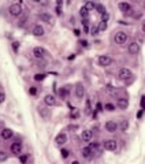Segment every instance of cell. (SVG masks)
I'll return each instance as SVG.
<instances>
[{
    "mask_svg": "<svg viewBox=\"0 0 145 164\" xmlns=\"http://www.w3.org/2000/svg\"><path fill=\"white\" fill-rule=\"evenodd\" d=\"M10 15L11 17H21L22 13H23V8H22L21 4H18V3H15V4H11L10 6Z\"/></svg>",
    "mask_w": 145,
    "mask_h": 164,
    "instance_id": "1",
    "label": "cell"
},
{
    "mask_svg": "<svg viewBox=\"0 0 145 164\" xmlns=\"http://www.w3.org/2000/svg\"><path fill=\"white\" fill-rule=\"evenodd\" d=\"M103 148H104L106 151H116L118 144H116L115 139H107V141H104V144H103Z\"/></svg>",
    "mask_w": 145,
    "mask_h": 164,
    "instance_id": "2",
    "label": "cell"
},
{
    "mask_svg": "<svg viewBox=\"0 0 145 164\" xmlns=\"http://www.w3.org/2000/svg\"><path fill=\"white\" fill-rule=\"evenodd\" d=\"M33 55L36 59H43L44 56L47 55V51L44 49L43 46H34L33 48Z\"/></svg>",
    "mask_w": 145,
    "mask_h": 164,
    "instance_id": "3",
    "label": "cell"
},
{
    "mask_svg": "<svg viewBox=\"0 0 145 164\" xmlns=\"http://www.w3.org/2000/svg\"><path fill=\"white\" fill-rule=\"evenodd\" d=\"M111 63H112V59L108 55H101V56H99V64H100V66L107 67V66H111Z\"/></svg>",
    "mask_w": 145,
    "mask_h": 164,
    "instance_id": "4",
    "label": "cell"
},
{
    "mask_svg": "<svg viewBox=\"0 0 145 164\" xmlns=\"http://www.w3.org/2000/svg\"><path fill=\"white\" fill-rule=\"evenodd\" d=\"M115 41H116V44L123 45L125 42L127 41V34L125 33V32H118V33L115 34Z\"/></svg>",
    "mask_w": 145,
    "mask_h": 164,
    "instance_id": "5",
    "label": "cell"
},
{
    "mask_svg": "<svg viewBox=\"0 0 145 164\" xmlns=\"http://www.w3.org/2000/svg\"><path fill=\"white\" fill-rule=\"evenodd\" d=\"M39 114L44 120H48L51 118V109H48L47 107H39Z\"/></svg>",
    "mask_w": 145,
    "mask_h": 164,
    "instance_id": "6",
    "label": "cell"
},
{
    "mask_svg": "<svg viewBox=\"0 0 145 164\" xmlns=\"http://www.w3.org/2000/svg\"><path fill=\"white\" fill-rule=\"evenodd\" d=\"M44 103L48 107H55V105H58V101H56L53 94H47V96L44 97Z\"/></svg>",
    "mask_w": 145,
    "mask_h": 164,
    "instance_id": "7",
    "label": "cell"
},
{
    "mask_svg": "<svg viewBox=\"0 0 145 164\" xmlns=\"http://www.w3.org/2000/svg\"><path fill=\"white\" fill-rule=\"evenodd\" d=\"M75 96H77L78 100L84 99V96H85V88H84V85L82 84L75 85Z\"/></svg>",
    "mask_w": 145,
    "mask_h": 164,
    "instance_id": "8",
    "label": "cell"
},
{
    "mask_svg": "<svg viewBox=\"0 0 145 164\" xmlns=\"http://www.w3.org/2000/svg\"><path fill=\"white\" fill-rule=\"evenodd\" d=\"M118 77H119V80L126 81L127 78H130V77H132V71H130L129 68H120L119 72H118Z\"/></svg>",
    "mask_w": 145,
    "mask_h": 164,
    "instance_id": "9",
    "label": "cell"
},
{
    "mask_svg": "<svg viewBox=\"0 0 145 164\" xmlns=\"http://www.w3.org/2000/svg\"><path fill=\"white\" fill-rule=\"evenodd\" d=\"M118 129H119V126H118V123L114 122V120H108V122L106 123V130L108 131V133H115Z\"/></svg>",
    "mask_w": 145,
    "mask_h": 164,
    "instance_id": "10",
    "label": "cell"
},
{
    "mask_svg": "<svg viewBox=\"0 0 145 164\" xmlns=\"http://www.w3.org/2000/svg\"><path fill=\"white\" fill-rule=\"evenodd\" d=\"M127 51H129V53L130 55H137L138 52H140V44L138 42H132V44H129V48H127Z\"/></svg>",
    "mask_w": 145,
    "mask_h": 164,
    "instance_id": "11",
    "label": "cell"
},
{
    "mask_svg": "<svg viewBox=\"0 0 145 164\" xmlns=\"http://www.w3.org/2000/svg\"><path fill=\"white\" fill-rule=\"evenodd\" d=\"M10 149H11V152H13L14 155H19V153L22 152V144L19 142V141H15V142L11 145Z\"/></svg>",
    "mask_w": 145,
    "mask_h": 164,
    "instance_id": "12",
    "label": "cell"
},
{
    "mask_svg": "<svg viewBox=\"0 0 145 164\" xmlns=\"http://www.w3.org/2000/svg\"><path fill=\"white\" fill-rule=\"evenodd\" d=\"M32 33H33L36 37H43L45 32H44V27L41 25H36L33 27V32H32Z\"/></svg>",
    "mask_w": 145,
    "mask_h": 164,
    "instance_id": "13",
    "label": "cell"
},
{
    "mask_svg": "<svg viewBox=\"0 0 145 164\" xmlns=\"http://www.w3.org/2000/svg\"><path fill=\"white\" fill-rule=\"evenodd\" d=\"M55 142L58 144V145H63V144L67 142V135L64 134V133H60V134L56 135L55 138Z\"/></svg>",
    "mask_w": 145,
    "mask_h": 164,
    "instance_id": "14",
    "label": "cell"
},
{
    "mask_svg": "<svg viewBox=\"0 0 145 164\" xmlns=\"http://www.w3.org/2000/svg\"><path fill=\"white\" fill-rule=\"evenodd\" d=\"M39 18H40V21H41V22H45V23H49V25H51L52 21H53V18H52L49 14H47V13L40 14Z\"/></svg>",
    "mask_w": 145,
    "mask_h": 164,
    "instance_id": "15",
    "label": "cell"
},
{
    "mask_svg": "<svg viewBox=\"0 0 145 164\" xmlns=\"http://www.w3.org/2000/svg\"><path fill=\"white\" fill-rule=\"evenodd\" d=\"M92 131L90 130H84L82 131V134H81V138H82V141L84 142H89L90 139H92Z\"/></svg>",
    "mask_w": 145,
    "mask_h": 164,
    "instance_id": "16",
    "label": "cell"
},
{
    "mask_svg": "<svg viewBox=\"0 0 145 164\" xmlns=\"http://www.w3.org/2000/svg\"><path fill=\"white\" fill-rule=\"evenodd\" d=\"M14 135V131L11 130V129H3V131H1V137H3V139H10L11 137Z\"/></svg>",
    "mask_w": 145,
    "mask_h": 164,
    "instance_id": "17",
    "label": "cell"
},
{
    "mask_svg": "<svg viewBox=\"0 0 145 164\" xmlns=\"http://www.w3.org/2000/svg\"><path fill=\"white\" fill-rule=\"evenodd\" d=\"M116 105H118L120 109H126L129 107V100H127V99H118Z\"/></svg>",
    "mask_w": 145,
    "mask_h": 164,
    "instance_id": "18",
    "label": "cell"
},
{
    "mask_svg": "<svg viewBox=\"0 0 145 164\" xmlns=\"http://www.w3.org/2000/svg\"><path fill=\"white\" fill-rule=\"evenodd\" d=\"M81 155H82V157H84V159H90V157H92V151H90V148L89 146L82 148Z\"/></svg>",
    "mask_w": 145,
    "mask_h": 164,
    "instance_id": "19",
    "label": "cell"
},
{
    "mask_svg": "<svg viewBox=\"0 0 145 164\" xmlns=\"http://www.w3.org/2000/svg\"><path fill=\"white\" fill-rule=\"evenodd\" d=\"M118 7H119V10H120V11H123V13H127V11H130V10H132V6L129 4V3H125V1L119 3V4H118Z\"/></svg>",
    "mask_w": 145,
    "mask_h": 164,
    "instance_id": "20",
    "label": "cell"
},
{
    "mask_svg": "<svg viewBox=\"0 0 145 164\" xmlns=\"http://www.w3.org/2000/svg\"><path fill=\"white\" fill-rule=\"evenodd\" d=\"M80 14H81L82 18H88V15H89V10L84 6V7H81V10H80Z\"/></svg>",
    "mask_w": 145,
    "mask_h": 164,
    "instance_id": "21",
    "label": "cell"
},
{
    "mask_svg": "<svg viewBox=\"0 0 145 164\" xmlns=\"http://www.w3.org/2000/svg\"><path fill=\"white\" fill-rule=\"evenodd\" d=\"M94 8L97 10V11L101 14V15H103V14H106V7H104V6H101V4H94Z\"/></svg>",
    "mask_w": 145,
    "mask_h": 164,
    "instance_id": "22",
    "label": "cell"
},
{
    "mask_svg": "<svg viewBox=\"0 0 145 164\" xmlns=\"http://www.w3.org/2000/svg\"><path fill=\"white\" fill-rule=\"evenodd\" d=\"M127 129H129V122L127 120H122V123H120V130L127 131Z\"/></svg>",
    "mask_w": 145,
    "mask_h": 164,
    "instance_id": "23",
    "label": "cell"
},
{
    "mask_svg": "<svg viewBox=\"0 0 145 164\" xmlns=\"http://www.w3.org/2000/svg\"><path fill=\"white\" fill-rule=\"evenodd\" d=\"M7 159H8V155H7V152L0 151V161H6Z\"/></svg>",
    "mask_w": 145,
    "mask_h": 164,
    "instance_id": "24",
    "label": "cell"
},
{
    "mask_svg": "<svg viewBox=\"0 0 145 164\" xmlns=\"http://www.w3.org/2000/svg\"><path fill=\"white\" fill-rule=\"evenodd\" d=\"M59 94H60V97H62V99H66V97H67V88H62V89H60Z\"/></svg>",
    "mask_w": 145,
    "mask_h": 164,
    "instance_id": "25",
    "label": "cell"
},
{
    "mask_svg": "<svg viewBox=\"0 0 145 164\" xmlns=\"http://www.w3.org/2000/svg\"><path fill=\"white\" fill-rule=\"evenodd\" d=\"M104 109H107V111L112 112V111L115 109V105H114V104H106V105H104Z\"/></svg>",
    "mask_w": 145,
    "mask_h": 164,
    "instance_id": "26",
    "label": "cell"
},
{
    "mask_svg": "<svg viewBox=\"0 0 145 164\" xmlns=\"http://www.w3.org/2000/svg\"><path fill=\"white\" fill-rule=\"evenodd\" d=\"M85 114H90V100H86V105H85Z\"/></svg>",
    "mask_w": 145,
    "mask_h": 164,
    "instance_id": "27",
    "label": "cell"
},
{
    "mask_svg": "<svg viewBox=\"0 0 145 164\" xmlns=\"http://www.w3.org/2000/svg\"><path fill=\"white\" fill-rule=\"evenodd\" d=\"M68 153H70V152H68L67 149H62V151H60V155H62V157H63V159H67Z\"/></svg>",
    "mask_w": 145,
    "mask_h": 164,
    "instance_id": "28",
    "label": "cell"
},
{
    "mask_svg": "<svg viewBox=\"0 0 145 164\" xmlns=\"http://www.w3.org/2000/svg\"><path fill=\"white\" fill-rule=\"evenodd\" d=\"M85 7L88 10H93L94 8V3H93V1H86V3H85Z\"/></svg>",
    "mask_w": 145,
    "mask_h": 164,
    "instance_id": "29",
    "label": "cell"
},
{
    "mask_svg": "<svg viewBox=\"0 0 145 164\" xmlns=\"http://www.w3.org/2000/svg\"><path fill=\"white\" fill-rule=\"evenodd\" d=\"M44 78H45V75H44V74H36V75H34V80H36V81H43Z\"/></svg>",
    "mask_w": 145,
    "mask_h": 164,
    "instance_id": "30",
    "label": "cell"
},
{
    "mask_svg": "<svg viewBox=\"0 0 145 164\" xmlns=\"http://www.w3.org/2000/svg\"><path fill=\"white\" fill-rule=\"evenodd\" d=\"M99 29H100V30H106V29H107V21H104V19H103L101 23H100V27H99Z\"/></svg>",
    "mask_w": 145,
    "mask_h": 164,
    "instance_id": "31",
    "label": "cell"
},
{
    "mask_svg": "<svg viewBox=\"0 0 145 164\" xmlns=\"http://www.w3.org/2000/svg\"><path fill=\"white\" fill-rule=\"evenodd\" d=\"M4 100H6V94L3 92H0V104L4 103Z\"/></svg>",
    "mask_w": 145,
    "mask_h": 164,
    "instance_id": "32",
    "label": "cell"
},
{
    "mask_svg": "<svg viewBox=\"0 0 145 164\" xmlns=\"http://www.w3.org/2000/svg\"><path fill=\"white\" fill-rule=\"evenodd\" d=\"M37 67H40V68L47 67V63H45V62H39V63H37Z\"/></svg>",
    "mask_w": 145,
    "mask_h": 164,
    "instance_id": "33",
    "label": "cell"
},
{
    "mask_svg": "<svg viewBox=\"0 0 145 164\" xmlns=\"http://www.w3.org/2000/svg\"><path fill=\"white\" fill-rule=\"evenodd\" d=\"M97 32H99V27H92V36H96V34H97Z\"/></svg>",
    "mask_w": 145,
    "mask_h": 164,
    "instance_id": "34",
    "label": "cell"
},
{
    "mask_svg": "<svg viewBox=\"0 0 145 164\" xmlns=\"http://www.w3.org/2000/svg\"><path fill=\"white\" fill-rule=\"evenodd\" d=\"M68 130H78V126L77 125H70L68 126Z\"/></svg>",
    "mask_w": 145,
    "mask_h": 164,
    "instance_id": "35",
    "label": "cell"
},
{
    "mask_svg": "<svg viewBox=\"0 0 145 164\" xmlns=\"http://www.w3.org/2000/svg\"><path fill=\"white\" fill-rule=\"evenodd\" d=\"M19 161H21V163H26V161H27V157H26V156H21V157H19Z\"/></svg>",
    "mask_w": 145,
    "mask_h": 164,
    "instance_id": "36",
    "label": "cell"
},
{
    "mask_svg": "<svg viewBox=\"0 0 145 164\" xmlns=\"http://www.w3.org/2000/svg\"><path fill=\"white\" fill-rule=\"evenodd\" d=\"M41 6H48V0H40L39 1Z\"/></svg>",
    "mask_w": 145,
    "mask_h": 164,
    "instance_id": "37",
    "label": "cell"
},
{
    "mask_svg": "<svg viewBox=\"0 0 145 164\" xmlns=\"http://www.w3.org/2000/svg\"><path fill=\"white\" fill-rule=\"evenodd\" d=\"M13 46H14V51H18V48H19V44H18V42H14Z\"/></svg>",
    "mask_w": 145,
    "mask_h": 164,
    "instance_id": "38",
    "label": "cell"
},
{
    "mask_svg": "<svg viewBox=\"0 0 145 164\" xmlns=\"http://www.w3.org/2000/svg\"><path fill=\"white\" fill-rule=\"evenodd\" d=\"M36 93H37L36 88H30V94H36Z\"/></svg>",
    "mask_w": 145,
    "mask_h": 164,
    "instance_id": "39",
    "label": "cell"
},
{
    "mask_svg": "<svg viewBox=\"0 0 145 164\" xmlns=\"http://www.w3.org/2000/svg\"><path fill=\"white\" fill-rule=\"evenodd\" d=\"M71 118H78V112H77V111H75L74 114H71Z\"/></svg>",
    "mask_w": 145,
    "mask_h": 164,
    "instance_id": "40",
    "label": "cell"
},
{
    "mask_svg": "<svg viewBox=\"0 0 145 164\" xmlns=\"http://www.w3.org/2000/svg\"><path fill=\"white\" fill-rule=\"evenodd\" d=\"M56 14H58V15H60V7H56Z\"/></svg>",
    "mask_w": 145,
    "mask_h": 164,
    "instance_id": "41",
    "label": "cell"
},
{
    "mask_svg": "<svg viewBox=\"0 0 145 164\" xmlns=\"http://www.w3.org/2000/svg\"><path fill=\"white\" fill-rule=\"evenodd\" d=\"M97 109H99V111H101V104H100V103L97 104Z\"/></svg>",
    "mask_w": 145,
    "mask_h": 164,
    "instance_id": "42",
    "label": "cell"
},
{
    "mask_svg": "<svg viewBox=\"0 0 145 164\" xmlns=\"http://www.w3.org/2000/svg\"><path fill=\"white\" fill-rule=\"evenodd\" d=\"M141 103H142V107H145V97H142V101Z\"/></svg>",
    "mask_w": 145,
    "mask_h": 164,
    "instance_id": "43",
    "label": "cell"
},
{
    "mask_svg": "<svg viewBox=\"0 0 145 164\" xmlns=\"http://www.w3.org/2000/svg\"><path fill=\"white\" fill-rule=\"evenodd\" d=\"M142 30H144V32H145V22H144V23H142Z\"/></svg>",
    "mask_w": 145,
    "mask_h": 164,
    "instance_id": "44",
    "label": "cell"
},
{
    "mask_svg": "<svg viewBox=\"0 0 145 164\" xmlns=\"http://www.w3.org/2000/svg\"><path fill=\"white\" fill-rule=\"evenodd\" d=\"M32 1H34V3H39L40 0H32Z\"/></svg>",
    "mask_w": 145,
    "mask_h": 164,
    "instance_id": "45",
    "label": "cell"
},
{
    "mask_svg": "<svg viewBox=\"0 0 145 164\" xmlns=\"http://www.w3.org/2000/svg\"><path fill=\"white\" fill-rule=\"evenodd\" d=\"M60 1H62V0H58V4H60Z\"/></svg>",
    "mask_w": 145,
    "mask_h": 164,
    "instance_id": "46",
    "label": "cell"
}]
</instances>
